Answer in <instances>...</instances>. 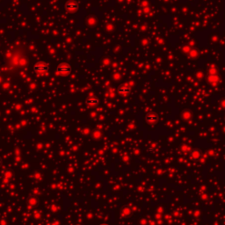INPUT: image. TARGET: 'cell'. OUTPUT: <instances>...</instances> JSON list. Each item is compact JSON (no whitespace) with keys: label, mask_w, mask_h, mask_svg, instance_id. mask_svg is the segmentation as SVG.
Here are the masks:
<instances>
[{"label":"cell","mask_w":225,"mask_h":225,"mask_svg":"<svg viewBox=\"0 0 225 225\" xmlns=\"http://www.w3.org/2000/svg\"><path fill=\"white\" fill-rule=\"evenodd\" d=\"M70 71H71L70 66L66 63H63L57 67V72L62 76H67L70 73Z\"/></svg>","instance_id":"6da1fadb"},{"label":"cell","mask_w":225,"mask_h":225,"mask_svg":"<svg viewBox=\"0 0 225 225\" xmlns=\"http://www.w3.org/2000/svg\"><path fill=\"white\" fill-rule=\"evenodd\" d=\"M34 71H35V72H37V73H42V74L48 72V70H49L48 65H46V64H44V63H40L35 64L34 67Z\"/></svg>","instance_id":"7a4b0ae2"},{"label":"cell","mask_w":225,"mask_h":225,"mask_svg":"<svg viewBox=\"0 0 225 225\" xmlns=\"http://www.w3.org/2000/svg\"><path fill=\"white\" fill-rule=\"evenodd\" d=\"M66 8H67L69 11H70V12H75V11L77 10L78 6H77V4H76V3H74V2H70V3H68V4L66 5Z\"/></svg>","instance_id":"3957f363"},{"label":"cell","mask_w":225,"mask_h":225,"mask_svg":"<svg viewBox=\"0 0 225 225\" xmlns=\"http://www.w3.org/2000/svg\"><path fill=\"white\" fill-rule=\"evenodd\" d=\"M147 121H148L150 123L153 124V123H156V122H157L158 117H157L155 115H149L147 116Z\"/></svg>","instance_id":"277c9868"},{"label":"cell","mask_w":225,"mask_h":225,"mask_svg":"<svg viewBox=\"0 0 225 225\" xmlns=\"http://www.w3.org/2000/svg\"><path fill=\"white\" fill-rule=\"evenodd\" d=\"M130 91V88L128 86H121L119 88V92L121 94H128Z\"/></svg>","instance_id":"5b68a950"},{"label":"cell","mask_w":225,"mask_h":225,"mask_svg":"<svg viewBox=\"0 0 225 225\" xmlns=\"http://www.w3.org/2000/svg\"><path fill=\"white\" fill-rule=\"evenodd\" d=\"M87 104L88 105H94L96 104H98V99L97 98H91L87 100Z\"/></svg>","instance_id":"8992f818"},{"label":"cell","mask_w":225,"mask_h":225,"mask_svg":"<svg viewBox=\"0 0 225 225\" xmlns=\"http://www.w3.org/2000/svg\"><path fill=\"white\" fill-rule=\"evenodd\" d=\"M1 164H2V159L0 158V165H1Z\"/></svg>","instance_id":"52a82bcc"},{"label":"cell","mask_w":225,"mask_h":225,"mask_svg":"<svg viewBox=\"0 0 225 225\" xmlns=\"http://www.w3.org/2000/svg\"><path fill=\"white\" fill-rule=\"evenodd\" d=\"M100 225H107V224H100Z\"/></svg>","instance_id":"ba28073f"}]
</instances>
